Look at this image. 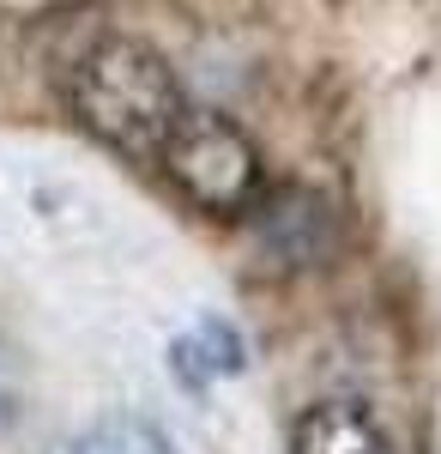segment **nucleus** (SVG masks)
<instances>
[{
    "label": "nucleus",
    "instance_id": "2",
    "mask_svg": "<svg viewBox=\"0 0 441 454\" xmlns=\"http://www.w3.org/2000/svg\"><path fill=\"white\" fill-rule=\"evenodd\" d=\"M158 164L175 194L200 212L236 218V212H254V200H260V152L218 109H182Z\"/></svg>",
    "mask_w": 441,
    "mask_h": 454
},
{
    "label": "nucleus",
    "instance_id": "5",
    "mask_svg": "<svg viewBox=\"0 0 441 454\" xmlns=\"http://www.w3.org/2000/svg\"><path fill=\"white\" fill-rule=\"evenodd\" d=\"M170 357H175V376L188 387H205V382H218V376H236L242 370V340L224 321H200L194 333L175 340Z\"/></svg>",
    "mask_w": 441,
    "mask_h": 454
},
{
    "label": "nucleus",
    "instance_id": "1",
    "mask_svg": "<svg viewBox=\"0 0 441 454\" xmlns=\"http://www.w3.org/2000/svg\"><path fill=\"white\" fill-rule=\"evenodd\" d=\"M67 104L103 145L128 152V158H158L188 109L175 67L139 36L91 43L67 73Z\"/></svg>",
    "mask_w": 441,
    "mask_h": 454
},
{
    "label": "nucleus",
    "instance_id": "4",
    "mask_svg": "<svg viewBox=\"0 0 441 454\" xmlns=\"http://www.w3.org/2000/svg\"><path fill=\"white\" fill-rule=\"evenodd\" d=\"M260 212V237L284 267H303L327 248V207L308 188H278L272 200H254Z\"/></svg>",
    "mask_w": 441,
    "mask_h": 454
},
{
    "label": "nucleus",
    "instance_id": "7",
    "mask_svg": "<svg viewBox=\"0 0 441 454\" xmlns=\"http://www.w3.org/2000/svg\"><path fill=\"white\" fill-rule=\"evenodd\" d=\"M25 412H31V370H25L19 346L0 333V442H6V436H19Z\"/></svg>",
    "mask_w": 441,
    "mask_h": 454
},
{
    "label": "nucleus",
    "instance_id": "6",
    "mask_svg": "<svg viewBox=\"0 0 441 454\" xmlns=\"http://www.w3.org/2000/svg\"><path fill=\"white\" fill-rule=\"evenodd\" d=\"M73 454H175V442L158 430V424L134 419V412H115V419L91 424Z\"/></svg>",
    "mask_w": 441,
    "mask_h": 454
},
{
    "label": "nucleus",
    "instance_id": "3",
    "mask_svg": "<svg viewBox=\"0 0 441 454\" xmlns=\"http://www.w3.org/2000/svg\"><path fill=\"white\" fill-rule=\"evenodd\" d=\"M290 454H393L387 449V430L375 424L369 406L357 400H321L297 419Z\"/></svg>",
    "mask_w": 441,
    "mask_h": 454
}]
</instances>
